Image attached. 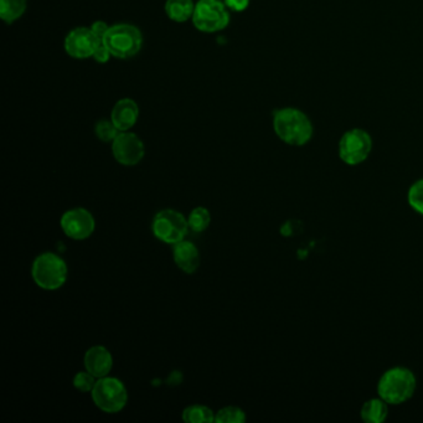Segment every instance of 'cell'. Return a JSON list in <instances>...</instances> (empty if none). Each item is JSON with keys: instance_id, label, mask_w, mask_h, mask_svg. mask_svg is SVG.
Here are the masks:
<instances>
[{"instance_id": "cell-1", "label": "cell", "mask_w": 423, "mask_h": 423, "mask_svg": "<svg viewBox=\"0 0 423 423\" xmlns=\"http://www.w3.org/2000/svg\"><path fill=\"white\" fill-rule=\"evenodd\" d=\"M273 130L286 145L302 147L313 137V125L302 111L286 107L273 113Z\"/></svg>"}, {"instance_id": "cell-2", "label": "cell", "mask_w": 423, "mask_h": 423, "mask_svg": "<svg viewBox=\"0 0 423 423\" xmlns=\"http://www.w3.org/2000/svg\"><path fill=\"white\" fill-rule=\"evenodd\" d=\"M417 388L414 373L405 366H395L383 373L378 383V397L388 405H401L412 397Z\"/></svg>"}, {"instance_id": "cell-3", "label": "cell", "mask_w": 423, "mask_h": 423, "mask_svg": "<svg viewBox=\"0 0 423 423\" xmlns=\"http://www.w3.org/2000/svg\"><path fill=\"white\" fill-rule=\"evenodd\" d=\"M67 274L69 269L65 261L52 252L39 254L31 267L34 282L45 291L61 288L67 281Z\"/></svg>"}, {"instance_id": "cell-4", "label": "cell", "mask_w": 423, "mask_h": 423, "mask_svg": "<svg viewBox=\"0 0 423 423\" xmlns=\"http://www.w3.org/2000/svg\"><path fill=\"white\" fill-rule=\"evenodd\" d=\"M102 43L117 59H130L137 55L143 45V36L138 28L130 24L110 26Z\"/></svg>"}, {"instance_id": "cell-5", "label": "cell", "mask_w": 423, "mask_h": 423, "mask_svg": "<svg viewBox=\"0 0 423 423\" xmlns=\"http://www.w3.org/2000/svg\"><path fill=\"white\" fill-rule=\"evenodd\" d=\"M91 393L96 406L106 413L120 412L128 402L125 383L111 376L98 378Z\"/></svg>"}, {"instance_id": "cell-6", "label": "cell", "mask_w": 423, "mask_h": 423, "mask_svg": "<svg viewBox=\"0 0 423 423\" xmlns=\"http://www.w3.org/2000/svg\"><path fill=\"white\" fill-rule=\"evenodd\" d=\"M152 231L157 239L167 244H179L184 241L189 224L184 215L173 209H165L155 215Z\"/></svg>"}, {"instance_id": "cell-7", "label": "cell", "mask_w": 423, "mask_h": 423, "mask_svg": "<svg viewBox=\"0 0 423 423\" xmlns=\"http://www.w3.org/2000/svg\"><path fill=\"white\" fill-rule=\"evenodd\" d=\"M227 6L221 0H199L195 4L193 23L198 30L203 33H216L229 26L230 14Z\"/></svg>"}, {"instance_id": "cell-8", "label": "cell", "mask_w": 423, "mask_h": 423, "mask_svg": "<svg viewBox=\"0 0 423 423\" xmlns=\"http://www.w3.org/2000/svg\"><path fill=\"white\" fill-rule=\"evenodd\" d=\"M373 150V140L366 130L354 128L344 133L339 140V158L345 164L359 165L368 159Z\"/></svg>"}, {"instance_id": "cell-9", "label": "cell", "mask_w": 423, "mask_h": 423, "mask_svg": "<svg viewBox=\"0 0 423 423\" xmlns=\"http://www.w3.org/2000/svg\"><path fill=\"white\" fill-rule=\"evenodd\" d=\"M60 226L67 237L82 241L89 239L96 229L94 215L84 208L67 210L61 216Z\"/></svg>"}, {"instance_id": "cell-10", "label": "cell", "mask_w": 423, "mask_h": 423, "mask_svg": "<svg viewBox=\"0 0 423 423\" xmlns=\"http://www.w3.org/2000/svg\"><path fill=\"white\" fill-rule=\"evenodd\" d=\"M112 153L115 159L125 167H133L145 158V147L138 135L127 132H120L112 142Z\"/></svg>"}, {"instance_id": "cell-11", "label": "cell", "mask_w": 423, "mask_h": 423, "mask_svg": "<svg viewBox=\"0 0 423 423\" xmlns=\"http://www.w3.org/2000/svg\"><path fill=\"white\" fill-rule=\"evenodd\" d=\"M101 43L91 28H76L66 36L65 51L74 59H89L94 56Z\"/></svg>"}, {"instance_id": "cell-12", "label": "cell", "mask_w": 423, "mask_h": 423, "mask_svg": "<svg viewBox=\"0 0 423 423\" xmlns=\"http://www.w3.org/2000/svg\"><path fill=\"white\" fill-rule=\"evenodd\" d=\"M85 368L95 378H102L110 375L113 368V358L108 349L95 345L85 354Z\"/></svg>"}, {"instance_id": "cell-13", "label": "cell", "mask_w": 423, "mask_h": 423, "mask_svg": "<svg viewBox=\"0 0 423 423\" xmlns=\"http://www.w3.org/2000/svg\"><path fill=\"white\" fill-rule=\"evenodd\" d=\"M140 117V107L132 98H122L115 103L111 120L115 123L120 132H127L137 123Z\"/></svg>"}, {"instance_id": "cell-14", "label": "cell", "mask_w": 423, "mask_h": 423, "mask_svg": "<svg viewBox=\"0 0 423 423\" xmlns=\"http://www.w3.org/2000/svg\"><path fill=\"white\" fill-rule=\"evenodd\" d=\"M173 259L183 272L193 274L200 266V252L198 247L190 241H181L173 247Z\"/></svg>"}, {"instance_id": "cell-15", "label": "cell", "mask_w": 423, "mask_h": 423, "mask_svg": "<svg viewBox=\"0 0 423 423\" xmlns=\"http://www.w3.org/2000/svg\"><path fill=\"white\" fill-rule=\"evenodd\" d=\"M360 416L363 422H385L388 416V403L381 397L370 398L366 402H363Z\"/></svg>"}, {"instance_id": "cell-16", "label": "cell", "mask_w": 423, "mask_h": 423, "mask_svg": "<svg viewBox=\"0 0 423 423\" xmlns=\"http://www.w3.org/2000/svg\"><path fill=\"white\" fill-rule=\"evenodd\" d=\"M195 4L193 0H167L165 13L175 23H185L193 18Z\"/></svg>"}, {"instance_id": "cell-17", "label": "cell", "mask_w": 423, "mask_h": 423, "mask_svg": "<svg viewBox=\"0 0 423 423\" xmlns=\"http://www.w3.org/2000/svg\"><path fill=\"white\" fill-rule=\"evenodd\" d=\"M26 0H0V16L6 24H11L26 13Z\"/></svg>"}, {"instance_id": "cell-18", "label": "cell", "mask_w": 423, "mask_h": 423, "mask_svg": "<svg viewBox=\"0 0 423 423\" xmlns=\"http://www.w3.org/2000/svg\"><path fill=\"white\" fill-rule=\"evenodd\" d=\"M216 413L204 405H191L183 411V419L188 423L215 422Z\"/></svg>"}, {"instance_id": "cell-19", "label": "cell", "mask_w": 423, "mask_h": 423, "mask_svg": "<svg viewBox=\"0 0 423 423\" xmlns=\"http://www.w3.org/2000/svg\"><path fill=\"white\" fill-rule=\"evenodd\" d=\"M210 222H211V214H210L209 210L204 206L195 208L188 218L189 229L196 234L204 232L205 230L209 227Z\"/></svg>"}, {"instance_id": "cell-20", "label": "cell", "mask_w": 423, "mask_h": 423, "mask_svg": "<svg viewBox=\"0 0 423 423\" xmlns=\"http://www.w3.org/2000/svg\"><path fill=\"white\" fill-rule=\"evenodd\" d=\"M246 421V413L242 408L236 406H226L216 412L215 422L218 423H244Z\"/></svg>"}, {"instance_id": "cell-21", "label": "cell", "mask_w": 423, "mask_h": 423, "mask_svg": "<svg viewBox=\"0 0 423 423\" xmlns=\"http://www.w3.org/2000/svg\"><path fill=\"white\" fill-rule=\"evenodd\" d=\"M95 133L98 140L105 143H112L115 137L120 135V132L112 120H102L96 123Z\"/></svg>"}, {"instance_id": "cell-22", "label": "cell", "mask_w": 423, "mask_h": 423, "mask_svg": "<svg viewBox=\"0 0 423 423\" xmlns=\"http://www.w3.org/2000/svg\"><path fill=\"white\" fill-rule=\"evenodd\" d=\"M408 205L412 208L417 214L423 216V179L414 181L407 193Z\"/></svg>"}, {"instance_id": "cell-23", "label": "cell", "mask_w": 423, "mask_h": 423, "mask_svg": "<svg viewBox=\"0 0 423 423\" xmlns=\"http://www.w3.org/2000/svg\"><path fill=\"white\" fill-rule=\"evenodd\" d=\"M97 380L98 378H95L92 373L86 370V371L76 373L72 383H74L76 390H79L81 393H92Z\"/></svg>"}, {"instance_id": "cell-24", "label": "cell", "mask_w": 423, "mask_h": 423, "mask_svg": "<svg viewBox=\"0 0 423 423\" xmlns=\"http://www.w3.org/2000/svg\"><path fill=\"white\" fill-rule=\"evenodd\" d=\"M111 52L107 47H106L105 44L103 43H101L100 46L96 49L95 54H94V59H95L96 62H98V64H106L107 61H110L111 57Z\"/></svg>"}, {"instance_id": "cell-25", "label": "cell", "mask_w": 423, "mask_h": 423, "mask_svg": "<svg viewBox=\"0 0 423 423\" xmlns=\"http://www.w3.org/2000/svg\"><path fill=\"white\" fill-rule=\"evenodd\" d=\"M108 29H110L108 24L102 21H95V23L92 24V26H91V30L94 31V34H95L101 41L103 40V38H105L106 34H107Z\"/></svg>"}, {"instance_id": "cell-26", "label": "cell", "mask_w": 423, "mask_h": 423, "mask_svg": "<svg viewBox=\"0 0 423 423\" xmlns=\"http://www.w3.org/2000/svg\"><path fill=\"white\" fill-rule=\"evenodd\" d=\"M224 3L232 11H244L247 9L249 0H224Z\"/></svg>"}]
</instances>
